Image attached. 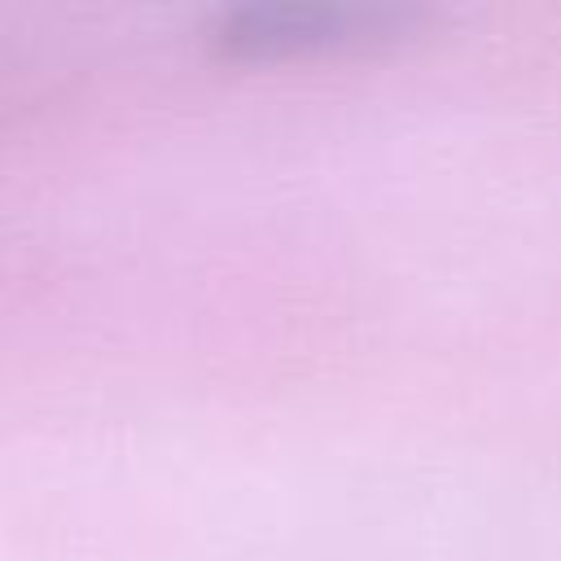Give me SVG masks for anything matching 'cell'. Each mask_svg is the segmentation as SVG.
Segmentation results:
<instances>
[{"label":"cell","mask_w":561,"mask_h":561,"mask_svg":"<svg viewBox=\"0 0 561 561\" xmlns=\"http://www.w3.org/2000/svg\"><path fill=\"white\" fill-rule=\"evenodd\" d=\"M425 22L412 4H241L206 26V48L219 61H294L329 53H368L408 39Z\"/></svg>","instance_id":"cell-1"}]
</instances>
